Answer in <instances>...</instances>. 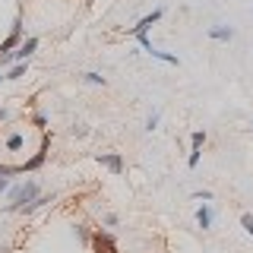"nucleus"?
Listing matches in <instances>:
<instances>
[{
	"instance_id": "obj_1",
	"label": "nucleus",
	"mask_w": 253,
	"mask_h": 253,
	"mask_svg": "<svg viewBox=\"0 0 253 253\" xmlns=\"http://www.w3.org/2000/svg\"><path fill=\"white\" fill-rule=\"evenodd\" d=\"M35 196H38V184H35V180H26V184L13 187L10 190V212H22Z\"/></svg>"
},
{
	"instance_id": "obj_2",
	"label": "nucleus",
	"mask_w": 253,
	"mask_h": 253,
	"mask_svg": "<svg viewBox=\"0 0 253 253\" xmlns=\"http://www.w3.org/2000/svg\"><path fill=\"white\" fill-rule=\"evenodd\" d=\"M35 47H38V38H26V42L16 47L13 54H3V57H0V63H3V67H6V63H13V60L22 63V60H29L32 54H35Z\"/></svg>"
},
{
	"instance_id": "obj_3",
	"label": "nucleus",
	"mask_w": 253,
	"mask_h": 253,
	"mask_svg": "<svg viewBox=\"0 0 253 253\" xmlns=\"http://www.w3.org/2000/svg\"><path fill=\"white\" fill-rule=\"evenodd\" d=\"M47 149H51V136L44 133V139H42V149H38V152L32 155L29 162H22V165H19V174H26V171H38V168H42V165L47 162Z\"/></svg>"
},
{
	"instance_id": "obj_4",
	"label": "nucleus",
	"mask_w": 253,
	"mask_h": 253,
	"mask_svg": "<svg viewBox=\"0 0 253 253\" xmlns=\"http://www.w3.org/2000/svg\"><path fill=\"white\" fill-rule=\"evenodd\" d=\"M19 44H22V16H16V19H13V32L0 42V57H3V54H13V47H19Z\"/></svg>"
},
{
	"instance_id": "obj_5",
	"label": "nucleus",
	"mask_w": 253,
	"mask_h": 253,
	"mask_svg": "<svg viewBox=\"0 0 253 253\" xmlns=\"http://www.w3.org/2000/svg\"><path fill=\"white\" fill-rule=\"evenodd\" d=\"M89 247H92V253H117V244H114V237L108 231H95Z\"/></svg>"
},
{
	"instance_id": "obj_6",
	"label": "nucleus",
	"mask_w": 253,
	"mask_h": 253,
	"mask_svg": "<svg viewBox=\"0 0 253 253\" xmlns=\"http://www.w3.org/2000/svg\"><path fill=\"white\" fill-rule=\"evenodd\" d=\"M158 19H162V10H152L149 16H142V19L136 22V26L130 29V35H133V38H139V35H149V29H152Z\"/></svg>"
},
{
	"instance_id": "obj_7",
	"label": "nucleus",
	"mask_w": 253,
	"mask_h": 253,
	"mask_svg": "<svg viewBox=\"0 0 253 253\" xmlns=\"http://www.w3.org/2000/svg\"><path fill=\"white\" fill-rule=\"evenodd\" d=\"M95 158H98V165H105L111 174H124V158L117 152H98Z\"/></svg>"
},
{
	"instance_id": "obj_8",
	"label": "nucleus",
	"mask_w": 253,
	"mask_h": 253,
	"mask_svg": "<svg viewBox=\"0 0 253 253\" xmlns=\"http://www.w3.org/2000/svg\"><path fill=\"white\" fill-rule=\"evenodd\" d=\"M212 218H215V212H212L209 203H203L200 209H196V221H200V228L206 231V228H212Z\"/></svg>"
},
{
	"instance_id": "obj_9",
	"label": "nucleus",
	"mask_w": 253,
	"mask_h": 253,
	"mask_svg": "<svg viewBox=\"0 0 253 253\" xmlns=\"http://www.w3.org/2000/svg\"><path fill=\"white\" fill-rule=\"evenodd\" d=\"M209 38H215V42H231V38H234V29H228V26H212V29H209Z\"/></svg>"
},
{
	"instance_id": "obj_10",
	"label": "nucleus",
	"mask_w": 253,
	"mask_h": 253,
	"mask_svg": "<svg viewBox=\"0 0 253 253\" xmlns=\"http://www.w3.org/2000/svg\"><path fill=\"white\" fill-rule=\"evenodd\" d=\"M47 203H54V196H35V200H32L22 212H26V215H32L35 209H42V206H47Z\"/></svg>"
},
{
	"instance_id": "obj_11",
	"label": "nucleus",
	"mask_w": 253,
	"mask_h": 253,
	"mask_svg": "<svg viewBox=\"0 0 253 253\" xmlns=\"http://www.w3.org/2000/svg\"><path fill=\"white\" fill-rule=\"evenodd\" d=\"M22 146H26V139H22V133H10V136H6V149H10V152H19Z\"/></svg>"
},
{
	"instance_id": "obj_12",
	"label": "nucleus",
	"mask_w": 253,
	"mask_h": 253,
	"mask_svg": "<svg viewBox=\"0 0 253 253\" xmlns=\"http://www.w3.org/2000/svg\"><path fill=\"white\" fill-rule=\"evenodd\" d=\"M26 70H29V60H22V63H16V67L6 73V79H19V76H26Z\"/></svg>"
},
{
	"instance_id": "obj_13",
	"label": "nucleus",
	"mask_w": 253,
	"mask_h": 253,
	"mask_svg": "<svg viewBox=\"0 0 253 253\" xmlns=\"http://www.w3.org/2000/svg\"><path fill=\"white\" fill-rule=\"evenodd\" d=\"M83 79L92 83V85H105V76H101V73H83Z\"/></svg>"
},
{
	"instance_id": "obj_14",
	"label": "nucleus",
	"mask_w": 253,
	"mask_h": 253,
	"mask_svg": "<svg viewBox=\"0 0 253 253\" xmlns=\"http://www.w3.org/2000/svg\"><path fill=\"white\" fill-rule=\"evenodd\" d=\"M190 142H193V149H203V146H206V133H203V130H196L193 136H190Z\"/></svg>"
},
{
	"instance_id": "obj_15",
	"label": "nucleus",
	"mask_w": 253,
	"mask_h": 253,
	"mask_svg": "<svg viewBox=\"0 0 253 253\" xmlns=\"http://www.w3.org/2000/svg\"><path fill=\"white\" fill-rule=\"evenodd\" d=\"M19 174V165H0V177H13Z\"/></svg>"
},
{
	"instance_id": "obj_16",
	"label": "nucleus",
	"mask_w": 253,
	"mask_h": 253,
	"mask_svg": "<svg viewBox=\"0 0 253 253\" xmlns=\"http://www.w3.org/2000/svg\"><path fill=\"white\" fill-rule=\"evenodd\" d=\"M241 225H244V231H247V234H253V215H250V212H244V215H241Z\"/></svg>"
},
{
	"instance_id": "obj_17",
	"label": "nucleus",
	"mask_w": 253,
	"mask_h": 253,
	"mask_svg": "<svg viewBox=\"0 0 253 253\" xmlns=\"http://www.w3.org/2000/svg\"><path fill=\"white\" fill-rule=\"evenodd\" d=\"M136 42L142 44V51H146V54H152V51H155V47H152V38H149V35H139Z\"/></svg>"
},
{
	"instance_id": "obj_18",
	"label": "nucleus",
	"mask_w": 253,
	"mask_h": 253,
	"mask_svg": "<svg viewBox=\"0 0 253 253\" xmlns=\"http://www.w3.org/2000/svg\"><path fill=\"white\" fill-rule=\"evenodd\" d=\"M32 124H35L38 130H44V126H47V117L44 114H35V117H32Z\"/></svg>"
},
{
	"instance_id": "obj_19",
	"label": "nucleus",
	"mask_w": 253,
	"mask_h": 253,
	"mask_svg": "<svg viewBox=\"0 0 253 253\" xmlns=\"http://www.w3.org/2000/svg\"><path fill=\"white\" fill-rule=\"evenodd\" d=\"M193 200H203V203H209V200H212V193H209V190H196V193H193Z\"/></svg>"
},
{
	"instance_id": "obj_20",
	"label": "nucleus",
	"mask_w": 253,
	"mask_h": 253,
	"mask_svg": "<svg viewBox=\"0 0 253 253\" xmlns=\"http://www.w3.org/2000/svg\"><path fill=\"white\" fill-rule=\"evenodd\" d=\"M155 126H158V114H152V117L146 121V130H155Z\"/></svg>"
},
{
	"instance_id": "obj_21",
	"label": "nucleus",
	"mask_w": 253,
	"mask_h": 253,
	"mask_svg": "<svg viewBox=\"0 0 253 253\" xmlns=\"http://www.w3.org/2000/svg\"><path fill=\"white\" fill-rule=\"evenodd\" d=\"M6 190H10V180H6V177H0V193H6Z\"/></svg>"
},
{
	"instance_id": "obj_22",
	"label": "nucleus",
	"mask_w": 253,
	"mask_h": 253,
	"mask_svg": "<svg viewBox=\"0 0 253 253\" xmlns=\"http://www.w3.org/2000/svg\"><path fill=\"white\" fill-rule=\"evenodd\" d=\"M3 79H6V76H0V83H3Z\"/></svg>"
}]
</instances>
